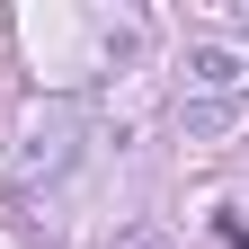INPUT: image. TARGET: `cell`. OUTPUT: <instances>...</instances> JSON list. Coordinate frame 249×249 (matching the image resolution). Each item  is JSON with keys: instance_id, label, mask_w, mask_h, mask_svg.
Here are the masks:
<instances>
[{"instance_id": "obj_3", "label": "cell", "mask_w": 249, "mask_h": 249, "mask_svg": "<svg viewBox=\"0 0 249 249\" xmlns=\"http://www.w3.org/2000/svg\"><path fill=\"white\" fill-rule=\"evenodd\" d=\"M124 249H160V240H124Z\"/></svg>"}, {"instance_id": "obj_1", "label": "cell", "mask_w": 249, "mask_h": 249, "mask_svg": "<svg viewBox=\"0 0 249 249\" xmlns=\"http://www.w3.org/2000/svg\"><path fill=\"white\" fill-rule=\"evenodd\" d=\"M249 71H240V53H223V45H196L187 53V89H240Z\"/></svg>"}, {"instance_id": "obj_2", "label": "cell", "mask_w": 249, "mask_h": 249, "mask_svg": "<svg viewBox=\"0 0 249 249\" xmlns=\"http://www.w3.org/2000/svg\"><path fill=\"white\" fill-rule=\"evenodd\" d=\"M213 240H223V249H249V223H240V213H223V223H213Z\"/></svg>"}]
</instances>
